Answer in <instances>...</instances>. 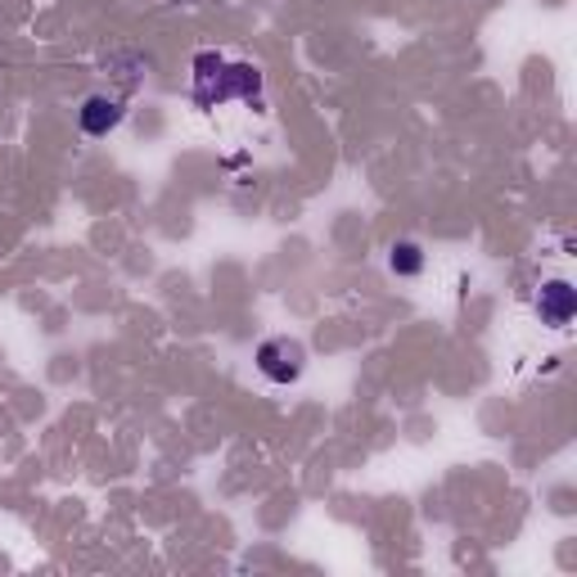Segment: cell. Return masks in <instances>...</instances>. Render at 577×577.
I'll return each instance as SVG.
<instances>
[{"label":"cell","mask_w":577,"mask_h":577,"mask_svg":"<svg viewBox=\"0 0 577 577\" xmlns=\"http://www.w3.org/2000/svg\"><path fill=\"white\" fill-rule=\"evenodd\" d=\"M573 312H577V289L568 280H546V285H541V293H537V316H541V325L564 329L573 321Z\"/></svg>","instance_id":"cell-2"},{"label":"cell","mask_w":577,"mask_h":577,"mask_svg":"<svg viewBox=\"0 0 577 577\" xmlns=\"http://www.w3.org/2000/svg\"><path fill=\"white\" fill-rule=\"evenodd\" d=\"M257 370L271 380V384H298L302 370H308V352H302L298 338L280 334V338H266V344L257 348Z\"/></svg>","instance_id":"cell-1"},{"label":"cell","mask_w":577,"mask_h":577,"mask_svg":"<svg viewBox=\"0 0 577 577\" xmlns=\"http://www.w3.org/2000/svg\"><path fill=\"white\" fill-rule=\"evenodd\" d=\"M388 271H393L397 280H416V276H424V249L411 244V240L393 244V249H388Z\"/></svg>","instance_id":"cell-4"},{"label":"cell","mask_w":577,"mask_h":577,"mask_svg":"<svg viewBox=\"0 0 577 577\" xmlns=\"http://www.w3.org/2000/svg\"><path fill=\"white\" fill-rule=\"evenodd\" d=\"M77 122H82V131L91 135V141H99V135H109L122 122V105L109 99V95H91L86 105L77 109Z\"/></svg>","instance_id":"cell-3"}]
</instances>
